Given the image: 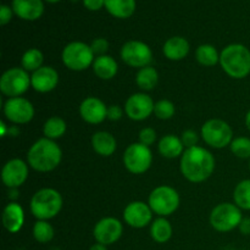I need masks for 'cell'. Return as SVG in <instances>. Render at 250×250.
Instances as JSON below:
<instances>
[{
    "mask_svg": "<svg viewBox=\"0 0 250 250\" xmlns=\"http://www.w3.org/2000/svg\"><path fill=\"white\" fill-rule=\"evenodd\" d=\"M89 250H107V248H106V246H104V244L95 243L90 247Z\"/></svg>",
    "mask_w": 250,
    "mask_h": 250,
    "instance_id": "b9f144b4",
    "label": "cell"
},
{
    "mask_svg": "<svg viewBox=\"0 0 250 250\" xmlns=\"http://www.w3.org/2000/svg\"><path fill=\"white\" fill-rule=\"evenodd\" d=\"M90 48H92L95 56L106 55L107 50H109V42L105 38H97L92 42Z\"/></svg>",
    "mask_w": 250,
    "mask_h": 250,
    "instance_id": "d590c367",
    "label": "cell"
},
{
    "mask_svg": "<svg viewBox=\"0 0 250 250\" xmlns=\"http://www.w3.org/2000/svg\"><path fill=\"white\" fill-rule=\"evenodd\" d=\"M31 85V76L21 67H12L0 77V90L9 98L21 97Z\"/></svg>",
    "mask_w": 250,
    "mask_h": 250,
    "instance_id": "30bf717a",
    "label": "cell"
},
{
    "mask_svg": "<svg viewBox=\"0 0 250 250\" xmlns=\"http://www.w3.org/2000/svg\"><path fill=\"white\" fill-rule=\"evenodd\" d=\"M249 168H250V163H249Z\"/></svg>",
    "mask_w": 250,
    "mask_h": 250,
    "instance_id": "c3c4849f",
    "label": "cell"
},
{
    "mask_svg": "<svg viewBox=\"0 0 250 250\" xmlns=\"http://www.w3.org/2000/svg\"><path fill=\"white\" fill-rule=\"evenodd\" d=\"M181 172L192 183L207 181L215 170V159L209 150L202 146L186 149L181 156Z\"/></svg>",
    "mask_w": 250,
    "mask_h": 250,
    "instance_id": "6da1fadb",
    "label": "cell"
},
{
    "mask_svg": "<svg viewBox=\"0 0 250 250\" xmlns=\"http://www.w3.org/2000/svg\"><path fill=\"white\" fill-rule=\"evenodd\" d=\"M197 61L203 66L211 67L220 62V54L214 45L211 44H202L197 48L195 51Z\"/></svg>",
    "mask_w": 250,
    "mask_h": 250,
    "instance_id": "83f0119b",
    "label": "cell"
},
{
    "mask_svg": "<svg viewBox=\"0 0 250 250\" xmlns=\"http://www.w3.org/2000/svg\"><path fill=\"white\" fill-rule=\"evenodd\" d=\"M181 141H182L183 146H185L186 149L193 148V146H198V142H199V136L195 131L193 129H187L182 133V137H181Z\"/></svg>",
    "mask_w": 250,
    "mask_h": 250,
    "instance_id": "8d00e7d4",
    "label": "cell"
},
{
    "mask_svg": "<svg viewBox=\"0 0 250 250\" xmlns=\"http://www.w3.org/2000/svg\"><path fill=\"white\" fill-rule=\"evenodd\" d=\"M155 103L146 93L132 94L125 104V112L133 121L146 120L154 112Z\"/></svg>",
    "mask_w": 250,
    "mask_h": 250,
    "instance_id": "5bb4252c",
    "label": "cell"
},
{
    "mask_svg": "<svg viewBox=\"0 0 250 250\" xmlns=\"http://www.w3.org/2000/svg\"><path fill=\"white\" fill-rule=\"evenodd\" d=\"M46 1H48V2H58V1H60V0H46Z\"/></svg>",
    "mask_w": 250,
    "mask_h": 250,
    "instance_id": "bcb514c9",
    "label": "cell"
},
{
    "mask_svg": "<svg viewBox=\"0 0 250 250\" xmlns=\"http://www.w3.org/2000/svg\"><path fill=\"white\" fill-rule=\"evenodd\" d=\"M159 82V73L156 68L151 66L139 68L136 75V83L141 89L151 90L156 87Z\"/></svg>",
    "mask_w": 250,
    "mask_h": 250,
    "instance_id": "4316f807",
    "label": "cell"
},
{
    "mask_svg": "<svg viewBox=\"0 0 250 250\" xmlns=\"http://www.w3.org/2000/svg\"><path fill=\"white\" fill-rule=\"evenodd\" d=\"M54 227L48 221H38L33 226V237L39 243H49L54 238Z\"/></svg>",
    "mask_w": 250,
    "mask_h": 250,
    "instance_id": "1f68e13d",
    "label": "cell"
},
{
    "mask_svg": "<svg viewBox=\"0 0 250 250\" xmlns=\"http://www.w3.org/2000/svg\"><path fill=\"white\" fill-rule=\"evenodd\" d=\"M121 59L131 67L143 68L150 66L153 61V51L144 42L128 41L122 45Z\"/></svg>",
    "mask_w": 250,
    "mask_h": 250,
    "instance_id": "8fae6325",
    "label": "cell"
},
{
    "mask_svg": "<svg viewBox=\"0 0 250 250\" xmlns=\"http://www.w3.org/2000/svg\"><path fill=\"white\" fill-rule=\"evenodd\" d=\"M4 115L12 124L24 125L33 120L34 107L26 98H9L4 104Z\"/></svg>",
    "mask_w": 250,
    "mask_h": 250,
    "instance_id": "7c38bea8",
    "label": "cell"
},
{
    "mask_svg": "<svg viewBox=\"0 0 250 250\" xmlns=\"http://www.w3.org/2000/svg\"><path fill=\"white\" fill-rule=\"evenodd\" d=\"M24 211L23 208L16 202H11L5 207L2 211V225L10 233H17L23 227Z\"/></svg>",
    "mask_w": 250,
    "mask_h": 250,
    "instance_id": "ffe728a7",
    "label": "cell"
},
{
    "mask_svg": "<svg viewBox=\"0 0 250 250\" xmlns=\"http://www.w3.org/2000/svg\"><path fill=\"white\" fill-rule=\"evenodd\" d=\"M44 56L43 53H42L39 49L31 48L27 51H24V54L22 55L21 59V65L23 70H26L27 72L31 71V72H34L38 68H41L43 66Z\"/></svg>",
    "mask_w": 250,
    "mask_h": 250,
    "instance_id": "f546056e",
    "label": "cell"
},
{
    "mask_svg": "<svg viewBox=\"0 0 250 250\" xmlns=\"http://www.w3.org/2000/svg\"><path fill=\"white\" fill-rule=\"evenodd\" d=\"M233 200L241 210H250V180L241 181L236 186Z\"/></svg>",
    "mask_w": 250,
    "mask_h": 250,
    "instance_id": "4dcf8cb0",
    "label": "cell"
},
{
    "mask_svg": "<svg viewBox=\"0 0 250 250\" xmlns=\"http://www.w3.org/2000/svg\"><path fill=\"white\" fill-rule=\"evenodd\" d=\"M80 115L88 124H102L105 119H107V106L98 98L88 97L81 103Z\"/></svg>",
    "mask_w": 250,
    "mask_h": 250,
    "instance_id": "e0dca14e",
    "label": "cell"
},
{
    "mask_svg": "<svg viewBox=\"0 0 250 250\" xmlns=\"http://www.w3.org/2000/svg\"><path fill=\"white\" fill-rule=\"evenodd\" d=\"M222 70L234 80L250 75V50L243 44H229L220 54Z\"/></svg>",
    "mask_w": 250,
    "mask_h": 250,
    "instance_id": "3957f363",
    "label": "cell"
},
{
    "mask_svg": "<svg viewBox=\"0 0 250 250\" xmlns=\"http://www.w3.org/2000/svg\"><path fill=\"white\" fill-rule=\"evenodd\" d=\"M124 116V110L119 105H110L107 107V119L110 121H119Z\"/></svg>",
    "mask_w": 250,
    "mask_h": 250,
    "instance_id": "74e56055",
    "label": "cell"
},
{
    "mask_svg": "<svg viewBox=\"0 0 250 250\" xmlns=\"http://www.w3.org/2000/svg\"><path fill=\"white\" fill-rule=\"evenodd\" d=\"M124 220L133 229H143L153 220V210L144 202H132L125 208Z\"/></svg>",
    "mask_w": 250,
    "mask_h": 250,
    "instance_id": "2e32d148",
    "label": "cell"
},
{
    "mask_svg": "<svg viewBox=\"0 0 250 250\" xmlns=\"http://www.w3.org/2000/svg\"><path fill=\"white\" fill-rule=\"evenodd\" d=\"M231 151L239 159H250V138L238 137L231 143Z\"/></svg>",
    "mask_w": 250,
    "mask_h": 250,
    "instance_id": "d6a6232c",
    "label": "cell"
},
{
    "mask_svg": "<svg viewBox=\"0 0 250 250\" xmlns=\"http://www.w3.org/2000/svg\"><path fill=\"white\" fill-rule=\"evenodd\" d=\"M63 200L54 188H42L31 199V212L37 220L48 221L54 219L62 209Z\"/></svg>",
    "mask_w": 250,
    "mask_h": 250,
    "instance_id": "277c9868",
    "label": "cell"
},
{
    "mask_svg": "<svg viewBox=\"0 0 250 250\" xmlns=\"http://www.w3.org/2000/svg\"><path fill=\"white\" fill-rule=\"evenodd\" d=\"M73 1H77V0H73Z\"/></svg>",
    "mask_w": 250,
    "mask_h": 250,
    "instance_id": "7dc6e473",
    "label": "cell"
},
{
    "mask_svg": "<svg viewBox=\"0 0 250 250\" xmlns=\"http://www.w3.org/2000/svg\"><path fill=\"white\" fill-rule=\"evenodd\" d=\"M153 153L150 148L142 143H132L124 154V165L133 175H142L150 168Z\"/></svg>",
    "mask_w": 250,
    "mask_h": 250,
    "instance_id": "9c48e42d",
    "label": "cell"
},
{
    "mask_svg": "<svg viewBox=\"0 0 250 250\" xmlns=\"http://www.w3.org/2000/svg\"><path fill=\"white\" fill-rule=\"evenodd\" d=\"M92 48L83 42H71L63 48L61 59L68 70L84 71L93 65L95 58Z\"/></svg>",
    "mask_w": 250,
    "mask_h": 250,
    "instance_id": "8992f818",
    "label": "cell"
},
{
    "mask_svg": "<svg viewBox=\"0 0 250 250\" xmlns=\"http://www.w3.org/2000/svg\"><path fill=\"white\" fill-rule=\"evenodd\" d=\"M246 126L248 128V131L250 132V110L248 111V114L246 115Z\"/></svg>",
    "mask_w": 250,
    "mask_h": 250,
    "instance_id": "ee69618b",
    "label": "cell"
},
{
    "mask_svg": "<svg viewBox=\"0 0 250 250\" xmlns=\"http://www.w3.org/2000/svg\"><path fill=\"white\" fill-rule=\"evenodd\" d=\"M17 197H19V195H17V188H10L9 190L10 199H16Z\"/></svg>",
    "mask_w": 250,
    "mask_h": 250,
    "instance_id": "7bdbcfd3",
    "label": "cell"
},
{
    "mask_svg": "<svg viewBox=\"0 0 250 250\" xmlns=\"http://www.w3.org/2000/svg\"><path fill=\"white\" fill-rule=\"evenodd\" d=\"M59 83L58 71L50 66H42L31 75V87L38 93H49Z\"/></svg>",
    "mask_w": 250,
    "mask_h": 250,
    "instance_id": "ac0fdd59",
    "label": "cell"
},
{
    "mask_svg": "<svg viewBox=\"0 0 250 250\" xmlns=\"http://www.w3.org/2000/svg\"><path fill=\"white\" fill-rule=\"evenodd\" d=\"M12 11L24 21H36L43 15L42 0H12Z\"/></svg>",
    "mask_w": 250,
    "mask_h": 250,
    "instance_id": "d6986e66",
    "label": "cell"
},
{
    "mask_svg": "<svg viewBox=\"0 0 250 250\" xmlns=\"http://www.w3.org/2000/svg\"><path fill=\"white\" fill-rule=\"evenodd\" d=\"M61 148L49 138H41L33 143L27 153V164L38 172H50L61 163Z\"/></svg>",
    "mask_w": 250,
    "mask_h": 250,
    "instance_id": "7a4b0ae2",
    "label": "cell"
},
{
    "mask_svg": "<svg viewBox=\"0 0 250 250\" xmlns=\"http://www.w3.org/2000/svg\"><path fill=\"white\" fill-rule=\"evenodd\" d=\"M92 146L100 156H111L116 151L117 143L111 133L105 131L95 132L92 137Z\"/></svg>",
    "mask_w": 250,
    "mask_h": 250,
    "instance_id": "7402d4cb",
    "label": "cell"
},
{
    "mask_svg": "<svg viewBox=\"0 0 250 250\" xmlns=\"http://www.w3.org/2000/svg\"><path fill=\"white\" fill-rule=\"evenodd\" d=\"M122 233H124V226L120 220L115 217H104L95 224L93 229V236L97 243L104 246L116 243L121 238Z\"/></svg>",
    "mask_w": 250,
    "mask_h": 250,
    "instance_id": "4fadbf2b",
    "label": "cell"
},
{
    "mask_svg": "<svg viewBox=\"0 0 250 250\" xmlns=\"http://www.w3.org/2000/svg\"><path fill=\"white\" fill-rule=\"evenodd\" d=\"M93 71L100 80H111L117 75L119 65L116 60L110 55L97 56L93 62Z\"/></svg>",
    "mask_w": 250,
    "mask_h": 250,
    "instance_id": "603a6c76",
    "label": "cell"
},
{
    "mask_svg": "<svg viewBox=\"0 0 250 250\" xmlns=\"http://www.w3.org/2000/svg\"><path fill=\"white\" fill-rule=\"evenodd\" d=\"M66 129H67V126H66V122L63 121V119L59 116H53L46 120L45 124H44L43 133L45 138L55 141V139L61 138L66 133Z\"/></svg>",
    "mask_w": 250,
    "mask_h": 250,
    "instance_id": "f1b7e54d",
    "label": "cell"
},
{
    "mask_svg": "<svg viewBox=\"0 0 250 250\" xmlns=\"http://www.w3.org/2000/svg\"><path fill=\"white\" fill-rule=\"evenodd\" d=\"M189 43L183 37H171L163 46L164 55L172 61L183 60L189 53Z\"/></svg>",
    "mask_w": 250,
    "mask_h": 250,
    "instance_id": "44dd1931",
    "label": "cell"
},
{
    "mask_svg": "<svg viewBox=\"0 0 250 250\" xmlns=\"http://www.w3.org/2000/svg\"><path fill=\"white\" fill-rule=\"evenodd\" d=\"M0 127H1V129H2L1 137H4L5 136V124H4V122H1V124H0Z\"/></svg>",
    "mask_w": 250,
    "mask_h": 250,
    "instance_id": "f6af8a7d",
    "label": "cell"
},
{
    "mask_svg": "<svg viewBox=\"0 0 250 250\" xmlns=\"http://www.w3.org/2000/svg\"><path fill=\"white\" fill-rule=\"evenodd\" d=\"M105 9L116 19H128L134 14L136 0H105Z\"/></svg>",
    "mask_w": 250,
    "mask_h": 250,
    "instance_id": "d4e9b609",
    "label": "cell"
},
{
    "mask_svg": "<svg viewBox=\"0 0 250 250\" xmlns=\"http://www.w3.org/2000/svg\"><path fill=\"white\" fill-rule=\"evenodd\" d=\"M239 231L244 236H250V217H244L239 225Z\"/></svg>",
    "mask_w": 250,
    "mask_h": 250,
    "instance_id": "60d3db41",
    "label": "cell"
},
{
    "mask_svg": "<svg viewBox=\"0 0 250 250\" xmlns=\"http://www.w3.org/2000/svg\"><path fill=\"white\" fill-rule=\"evenodd\" d=\"M83 5L90 11H98L105 6V0H83Z\"/></svg>",
    "mask_w": 250,
    "mask_h": 250,
    "instance_id": "ab89813d",
    "label": "cell"
},
{
    "mask_svg": "<svg viewBox=\"0 0 250 250\" xmlns=\"http://www.w3.org/2000/svg\"><path fill=\"white\" fill-rule=\"evenodd\" d=\"M200 133L205 143L215 149H222L231 146L233 141V131L231 126L220 119H212L205 122Z\"/></svg>",
    "mask_w": 250,
    "mask_h": 250,
    "instance_id": "52a82bcc",
    "label": "cell"
},
{
    "mask_svg": "<svg viewBox=\"0 0 250 250\" xmlns=\"http://www.w3.org/2000/svg\"><path fill=\"white\" fill-rule=\"evenodd\" d=\"M150 236L156 243H166L172 237V226L170 221L164 217L154 220L150 227Z\"/></svg>",
    "mask_w": 250,
    "mask_h": 250,
    "instance_id": "484cf974",
    "label": "cell"
},
{
    "mask_svg": "<svg viewBox=\"0 0 250 250\" xmlns=\"http://www.w3.org/2000/svg\"><path fill=\"white\" fill-rule=\"evenodd\" d=\"M175 105L172 102L167 99L159 100L155 103V106H154V114L158 119L160 120H170L172 119L173 115H175Z\"/></svg>",
    "mask_w": 250,
    "mask_h": 250,
    "instance_id": "836d02e7",
    "label": "cell"
},
{
    "mask_svg": "<svg viewBox=\"0 0 250 250\" xmlns=\"http://www.w3.org/2000/svg\"><path fill=\"white\" fill-rule=\"evenodd\" d=\"M156 131L151 127H146V128L142 129L139 132V143L144 144L146 146H153L154 143L156 142Z\"/></svg>",
    "mask_w": 250,
    "mask_h": 250,
    "instance_id": "e575fe53",
    "label": "cell"
},
{
    "mask_svg": "<svg viewBox=\"0 0 250 250\" xmlns=\"http://www.w3.org/2000/svg\"><path fill=\"white\" fill-rule=\"evenodd\" d=\"M12 17V9H10L7 5H1L0 6V24L5 26L9 23Z\"/></svg>",
    "mask_w": 250,
    "mask_h": 250,
    "instance_id": "f35d334b",
    "label": "cell"
},
{
    "mask_svg": "<svg viewBox=\"0 0 250 250\" xmlns=\"http://www.w3.org/2000/svg\"><path fill=\"white\" fill-rule=\"evenodd\" d=\"M159 153L166 159H176L185 153V146L178 137L173 134L164 136L158 144Z\"/></svg>",
    "mask_w": 250,
    "mask_h": 250,
    "instance_id": "cb8c5ba5",
    "label": "cell"
},
{
    "mask_svg": "<svg viewBox=\"0 0 250 250\" xmlns=\"http://www.w3.org/2000/svg\"><path fill=\"white\" fill-rule=\"evenodd\" d=\"M28 178V164L21 159H11L1 170L2 183L7 188H19Z\"/></svg>",
    "mask_w": 250,
    "mask_h": 250,
    "instance_id": "9a60e30c",
    "label": "cell"
},
{
    "mask_svg": "<svg viewBox=\"0 0 250 250\" xmlns=\"http://www.w3.org/2000/svg\"><path fill=\"white\" fill-rule=\"evenodd\" d=\"M180 194L170 186H159L151 190L148 204L159 216H170L180 207Z\"/></svg>",
    "mask_w": 250,
    "mask_h": 250,
    "instance_id": "5b68a950",
    "label": "cell"
},
{
    "mask_svg": "<svg viewBox=\"0 0 250 250\" xmlns=\"http://www.w3.org/2000/svg\"><path fill=\"white\" fill-rule=\"evenodd\" d=\"M243 216L236 204L222 203L215 207L210 214V224L219 232H229L241 225Z\"/></svg>",
    "mask_w": 250,
    "mask_h": 250,
    "instance_id": "ba28073f",
    "label": "cell"
}]
</instances>
